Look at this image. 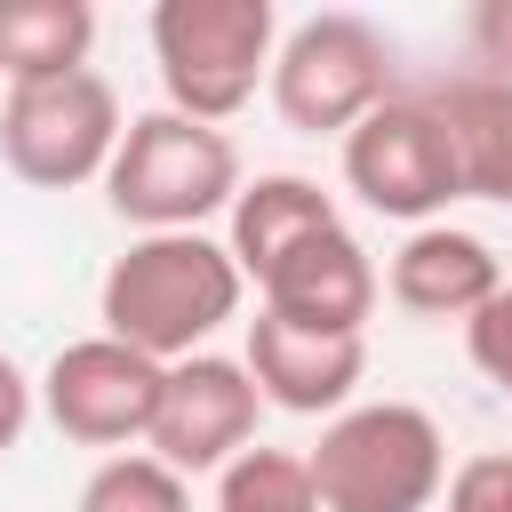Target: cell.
<instances>
[{
	"label": "cell",
	"instance_id": "6da1fadb",
	"mask_svg": "<svg viewBox=\"0 0 512 512\" xmlns=\"http://www.w3.org/2000/svg\"><path fill=\"white\" fill-rule=\"evenodd\" d=\"M240 288L248 280H240L224 240H208V232H136L112 256L104 288H96V320H104L112 344L176 368V360L208 352V336L240 312Z\"/></svg>",
	"mask_w": 512,
	"mask_h": 512
},
{
	"label": "cell",
	"instance_id": "7a4b0ae2",
	"mask_svg": "<svg viewBox=\"0 0 512 512\" xmlns=\"http://www.w3.org/2000/svg\"><path fill=\"white\" fill-rule=\"evenodd\" d=\"M240 192V152L224 128H200L184 112H136L112 144L104 168V200L120 224L136 232H200L216 208H232Z\"/></svg>",
	"mask_w": 512,
	"mask_h": 512
},
{
	"label": "cell",
	"instance_id": "3957f363",
	"mask_svg": "<svg viewBox=\"0 0 512 512\" xmlns=\"http://www.w3.org/2000/svg\"><path fill=\"white\" fill-rule=\"evenodd\" d=\"M304 472L320 512H424L448 488V440L416 400H368L328 416Z\"/></svg>",
	"mask_w": 512,
	"mask_h": 512
},
{
	"label": "cell",
	"instance_id": "277c9868",
	"mask_svg": "<svg viewBox=\"0 0 512 512\" xmlns=\"http://www.w3.org/2000/svg\"><path fill=\"white\" fill-rule=\"evenodd\" d=\"M280 16L272 0H160L152 8V64L168 88V112L224 128L256 80H272Z\"/></svg>",
	"mask_w": 512,
	"mask_h": 512
},
{
	"label": "cell",
	"instance_id": "5b68a950",
	"mask_svg": "<svg viewBox=\"0 0 512 512\" xmlns=\"http://www.w3.org/2000/svg\"><path fill=\"white\" fill-rule=\"evenodd\" d=\"M384 96H392V40L352 8L304 16L272 48V112L296 136H352Z\"/></svg>",
	"mask_w": 512,
	"mask_h": 512
},
{
	"label": "cell",
	"instance_id": "8992f818",
	"mask_svg": "<svg viewBox=\"0 0 512 512\" xmlns=\"http://www.w3.org/2000/svg\"><path fill=\"white\" fill-rule=\"evenodd\" d=\"M120 96L104 72H64V80H40V88H8L0 104V160L40 184V192H72L88 176L112 168V144H120Z\"/></svg>",
	"mask_w": 512,
	"mask_h": 512
},
{
	"label": "cell",
	"instance_id": "52a82bcc",
	"mask_svg": "<svg viewBox=\"0 0 512 512\" xmlns=\"http://www.w3.org/2000/svg\"><path fill=\"white\" fill-rule=\"evenodd\" d=\"M344 184L376 208V216H400V224H432L456 192V160H448V136L432 120L424 96H384L352 136H344Z\"/></svg>",
	"mask_w": 512,
	"mask_h": 512
},
{
	"label": "cell",
	"instance_id": "ba28073f",
	"mask_svg": "<svg viewBox=\"0 0 512 512\" xmlns=\"http://www.w3.org/2000/svg\"><path fill=\"white\" fill-rule=\"evenodd\" d=\"M160 376H168L160 360L112 344V336H80V344H64L48 360V376L32 392H40V408H48V424L64 440H80V448H128V440L152 432Z\"/></svg>",
	"mask_w": 512,
	"mask_h": 512
},
{
	"label": "cell",
	"instance_id": "9c48e42d",
	"mask_svg": "<svg viewBox=\"0 0 512 512\" xmlns=\"http://www.w3.org/2000/svg\"><path fill=\"white\" fill-rule=\"evenodd\" d=\"M256 416H264V400H256V384H248V368L224 360V352H192V360H176V368L160 376V408H152L144 456H160L176 480L224 472V464L256 440Z\"/></svg>",
	"mask_w": 512,
	"mask_h": 512
},
{
	"label": "cell",
	"instance_id": "30bf717a",
	"mask_svg": "<svg viewBox=\"0 0 512 512\" xmlns=\"http://www.w3.org/2000/svg\"><path fill=\"white\" fill-rule=\"evenodd\" d=\"M256 296H264V312L288 320V328L360 336L368 312H376V264H368V248H360L344 224H328V232L296 240V248L256 280Z\"/></svg>",
	"mask_w": 512,
	"mask_h": 512
},
{
	"label": "cell",
	"instance_id": "8fae6325",
	"mask_svg": "<svg viewBox=\"0 0 512 512\" xmlns=\"http://www.w3.org/2000/svg\"><path fill=\"white\" fill-rule=\"evenodd\" d=\"M240 368H248V384H256L264 408L344 416V400H352L360 376H368V336H312V328H288V320L256 312Z\"/></svg>",
	"mask_w": 512,
	"mask_h": 512
},
{
	"label": "cell",
	"instance_id": "7c38bea8",
	"mask_svg": "<svg viewBox=\"0 0 512 512\" xmlns=\"http://www.w3.org/2000/svg\"><path fill=\"white\" fill-rule=\"evenodd\" d=\"M392 304L416 312V320H472L496 288H504V256L480 240V232H456V224H416L384 272Z\"/></svg>",
	"mask_w": 512,
	"mask_h": 512
},
{
	"label": "cell",
	"instance_id": "4fadbf2b",
	"mask_svg": "<svg viewBox=\"0 0 512 512\" xmlns=\"http://www.w3.org/2000/svg\"><path fill=\"white\" fill-rule=\"evenodd\" d=\"M440 136H448V160H456V192L464 200H504L512 208V80L496 72H448L424 88Z\"/></svg>",
	"mask_w": 512,
	"mask_h": 512
},
{
	"label": "cell",
	"instance_id": "5bb4252c",
	"mask_svg": "<svg viewBox=\"0 0 512 512\" xmlns=\"http://www.w3.org/2000/svg\"><path fill=\"white\" fill-rule=\"evenodd\" d=\"M232 264H240V280H264L296 240H312V232H328V224H344L336 216V200L312 184V176H288V168H272V176H256V184H240L232 192Z\"/></svg>",
	"mask_w": 512,
	"mask_h": 512
},
{
	"label": "cell",
	"instance_id": "9a60e30c",
	"mask_svg": "<svg viewBox=\"0 0 512 512\" xmlns=\"http://www.w3.org/2000/svg\"><path fill=\"white\" fill-rule=\"evenodd\" d=\"M88 48H96L88 0H0V80L8 88L88 72Z\"/></svg>",
	"mask_w": 512,
	"mask_h": 512
},
{
	"label": "cell",
	"instance_id": "2e32d148",
	"mask_svg": "<svg viewBox=\"0 0 512 512\" xmlns=\"http://www.w3.org/2000/svg\"><path fill=\"white\" fill-rule=\"evenodd\" d=\"M216 512H320L304 456L288 448H240L216 472Z\"/></svg>",
	"mask_w": 512,
	"mask_h": 512
},
{
	"label": "cell",
	"instance_id": "e0dca14e",
	"mask_svg": "<svg viewBox=\"0 0 512 512\" xmlns=\"http://www.w3.org/2000/svg\"><path fill=\"white\" fill-rule=\"evenodd\" d=\"M80 512H192V488L160 456H104L80 488Z\"/></svg>",
	"mask_w": 512,
	"mask_h": 512
},
{
	"label": "cell",
	"instance_id": "ac0fdd59",
	"mask_svg": "<svg viewBox=\"0 0 512 512\" xmlns=\"http://www.w3.org/2000/svg\"><path fill=\"white\" fill-rule=\"evenodd\" d=\"M464 352H472V368L512 400V280H504V288L464 320Z\"/></svg>",
	"mask_w": 512,
	"mask_h": 512
},
{
	"label": "cell",
	"instance_id": "d6986e66",
	"mask_svg": "<svg viewBox=\"0 0 512 512\" xmlns=\"http://www.w3.org/2000/svg\"><path fill=\"white\" fill-rule=\"evenodd\" d=\"M448 512H512V456H464L448 472Z\"/></svg>",
	"mask_w": 512,
	"mask_h": 512
},
{
	"label": "cell",
	"instance_id": "ffe728a7",
	"mask_svg": "<svg viewBox=\"0 0 512 512\" xmlns=\"http://www.w3.org/2000/svg\"><path fill=\"white\" fill-rule=\"evenodd\" d=\"M472 48H480V64H472V72H496V80H512V0H488V8H472Z\"/></svg>",
	"mask_w": 512,
	"mask_h": 512
},
{
	"label": "cell",
	"instance_id": "44dd1931",
	"mask_svg": "<svg viewBox=\"0 0 512 512\" xmlns=\"http://www.w3.org/2000/svg\"><path fill=\"white\" fill-rule=\"evenodd\" d=\"M32 400H40V392H32V376H24V368L0 352V456L24 440V424H32Z\"/></svg>",
	"mask_w": 512,
	"mask_h": 512
},
{
	"label": "cell",
	"instance_id": "7402d4cb",
	"mask_svg": "<svg viewBox=\"0 0 512 512\" xmlns=\"http://www.w3.org/2000/svg\"><path fill=\"white\" fill-rule=\"evenodd\" d=\"M504 280H512V256H504Z\"/></svg>",
	"mask_w": 512,
	"mask_h": 512
}]
</instances>
